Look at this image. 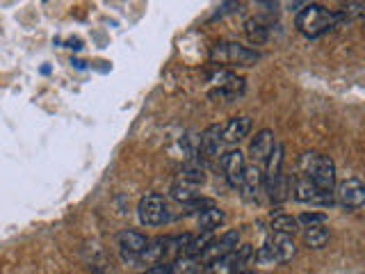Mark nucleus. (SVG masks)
Wrapping results in <instances>:
<instances>
[{
  "mask_svg": "<svg viewBox=\"0 0 365 274\" xmlns=\"http://www.w3.org/2000/svg\"><path fill=\"white\" fill-rule=\"evenodd\" d=\"M237 274H251V272H237Z\"/></svg>",
  "mask_w": 365,
  "mask_h": 274,
  "instance_id": "28",
  "label": "nucleus"
},
{
  "mask_svg": "<svg viewBox=\"0 0 365 274\" xmlns=\"http://www.w3.org/2000/svg\"><path fill=\"white\" fill-rule=\"evenodd\" d=\"M178 181H182V183H190V186L197 188L199 183H203V181H205L203 167H199L197 163H192V165H187V167H182V169H180V176H178Z\"/></svg>",
  "mask_w": 365,
  "mask_h": 274,
  "instance_id": "24",
  "label": "nucleus"
},
{
  "mask_svg": "<svg viewBox=\"0 0 365 274\" xmlns=\"http://www.w3.org/2000/svg\"><path fill=\"white\" fill-rule=\"evenodd\" d=\"M340 21H345L340 11H329L322 5H304V9L294 19V26L304 37L315 39L327 34L329 30H334Z\"/></svg>",
  "mask_w": 365,
  "mask_h": 274,
  "instance_id": "1",
  "label": "nucleus"
},
{
  "mask_svg": "<svg viewBox=\"0 0 365 274\" xmlns=\"http://www.w3.org/2000/svg\"><path fill=\"white\" fill-rule=\"evenodd\" d=\"M302 167V176H306L313 183L315 188H319L322 192H331L336 186V165L334 160L324 153H304L299 160Z\"/></svg>",
  "mask_w": 365,
  "mask_h": 274,
  "instance_id": "2",
  "label": "nucleus"
},
{
  "mask_svg": "<svg viewBox=\"0 0 365 274\" xmlns=\"http://www.w3.org/2000/svg\"><path fill=\"white\" fill-rule=\"evenodd\" d=\"M297 228H299V224H297V220H294L292 215H277V217H272V231L292 235Z\"/></svg>",
  "mask_w": 365,
  "mask_h": 274,
  "instance_id": "23",
  "label": "nucleus"
},
{
  "mask_svg": "<svg viewBox=\"0 0 365 274\" xmlns=\"http://www.w3.org/2000/svg\"><path fill=\"white\" fill-rule=\"evenodd\" d=\"M336 199L342 208L347 210H359L363 208L365 203V186L359 181V178H347L342 181L338 190H336Z\"/></svg>",
  "mask_w": 365,
  "mask_h": 274,
  "instance_id": "8",
  "label": "nucleus"
},
{
  "mask_svg": "<svg viewBox=\"0 0 365 274\" xmlns=\"http://www.w3.org/2000/svg\"><path fill=\"white\" fill-rule=\"evenodd\" d=\"M262 190L267 192L269 201L274 203H281L288 199V192H290V181L285 178L281 171L279 174H272V176H262Z\"/></svg>",
  "mask_w": 365,
  "mask_h": 274,
  "instance_id": "15",
  "label": "nucleus"
},
{
  "mask_svg": "<svg viewBox=\"0 0 365 274\" xmlns=\"http://www.w3.org/2000/svg\"><path fill=\"white\" fill-rule=\"evenodd\" d=\"M237 243H240V233L237 231H226L220 238H210V243L205 245V249L199 254V263H201V265H210V263L231 254V251L237 247Z\"/></svg>",
  "mask_w": 365,
  "mask_h": 274,
  "instance_id": "6",
  "label": "nucleus"
},
{
  "mask_svg": "<svg viewBox=\"0 0 365 274\" xmlns=\"http://www.w3.org/2000/svg\"><path fill=\"white\" fill-rule=\"evenodd\" d=\"M274 146H277V140H274V133L272 131H260L254 140H251L249 144V156L251 160H254V165H265L267 163V158L272 156L274 151Z\"/></svg>",
  "mask_w": 365,
  "mask_h": 274,
  "instance_id": "14",
  "label": "nucleus"
},
{
  "mask_svg": "<svg viewBox=\"0 0 365 274\" xmlns=\"http://www.w3.org/2000/svg\"><path fill=\"white\" fill-rule=\"evenodd\" d=\"M171 197H174L176 201H180V203L190 206V203H194V201L199 199V192H197V188H194V186H190V183L176 181L174 186H171Z\"/></svg>",
  "mask_w": 365,
  "mask_h": 274,
  "instance_id": "20",
  "label": "nucleus"
},
{
  "mask_svg": "<svg viewBox=\"0 0 365 274\" xmlns=\"http://www.w3.org/2000/svg\"><path fill=\"white\" fill-rule=\"evenodd\" d=\"M249 131H251L249 117H233V119H228L226 126H222V140L224 144H235L242 140V137H247Z\"/></svg>",
  "mask_w": 365,
  "mask_h": 274,
  "instance_id": "17",
  "label": "nucleus"
},
{
  "mask_svg": "<svg viewBox=\"0 0 365 274\" xmlns=\"http://www.w3.org/2000/svg\"><path fill=\"white\" fill-rule=\"evenodd\" d=\"M251 256V247L245 245V247H235L231 254L210 263V265H205V274H237L240 268L245 265V260Z\"/></svg>",
  "mask_w": 365,
  "mask_h": 274,
  "instance_id": "9",
  "label": "nucleus"
},
{
  "mask_svg": "<svg viewBox=\"0 0 365 274\" xmlns=\"http://www.w3.org/2000/svg\"><path fill=\"white\" fill-rule=\"evenodd\" d=\"M220 167L224 171L228 186L240 188V183H242V174H245V167H247L245 153L240 151V148H231V151H226L224 156H220Z\"/></svg>",
  "mask_w": 365,
  "mask_h": 274,
  "instance_id": "10",
  "label": "nucleus"
},
{
  "mask_svg": "<svg viewBox=\"0 0 365 274\" xmlns=\"http://www.w3.org/2000/svg\"><path fill=\"white\" fill-rule=\"evenodd\" d=\"M140 274H171V270H169L167 263H160V265H153V268H148Z\"/></svg>",
  "mask_w": 365,
  "mask_h": 274,
  "instance_id": "27",
  "label": "nucleus"
},
{
  "mask_svg": "<svg viewBox=\"0 0 365 274\" xmlns=\"http://www.w3.org/2000/svg\"><path fill=\"white\" fill-rule=\"evenodd\" d=\"M327 222V215L324 213H304L299 220H297V224H306L308 226H322Z\"/></svg>",
  "mask_w": 365,
  "mask_h": 274,
  "instance_id": "26",
  "label": "nucleus"
},
{
  "mask_svg": "<svg viewBox=\"0 0 365 274\" xmlns=\"http://www.w3.org/2000/svg\"><path fill=\"white\" fill-rule=\"evenodd\" d=\"M224 220H226V215L220 208H215V206H208V208L199 213V226H201V231H205V233L215 231L217 226L224 224Z\"/></svg>",
  "mask_w": 365,
  "mask_h": 274,
  "instance_id": "18",
  "label": "nucleus"
},
{
  "mask_svg": "<svg viewBox=\"0 0 365 274\" xmlns=\"http://www.w3.org/2000/svg\"><path fill=\"white\" fill-rule=\"evenodd\" d=\"M222 126L220 123H212L208 126L203 133H201V140H199V148H197V153L201 160H215V158H220V151H222Z\"/></svg>",
  "mask_w": 365,
  "mask_h": 274,
  "instance_id": "11",
  "label": "nucleus"
},
{
  "mask_svg": "<svg viewBox=\"0 0 365 274\" xmlns=\"http://www.w3.org/2000/svg\"><path fill=\"white\" fill-rule=\"evenodd\" d=\"M137 215H140V222L144 226H160L169 220V206H167L163 194L151 192V194H146V197L140 199Z\"/></svg>",
  "mask_w": 365,
  "mask_h": 274,
  "instance_id": "5",
  "label": "nucleus"
},
{
  "mask_svg": "<svg viewBox=\"0 0 365 274\" xmlns=\"http://www.w3.org/2000/svg\"><path fill=\"white\" fill-rule=\"evenodd\" d=\"M210 60L220 66H251L260 60V53L235 41H220L212 46Z\"/></svg>",
  "mask_w": 365,
  "mask_h": 274,
  "instance_id": "3",
  "label": "nucleus"
},
{
  "mask_svg": "<svg viewBox=\"0 0 365 274\" xmlns=\"http://www.w3.org/2000/svg\"><path fill=\"white\" fill-rule=\"evenodd\" d=\"M146 235H142L140 231H121L119 238H117V245H119V251H121V258L125 263H137L140 254L146 247Z\"/></svg>",
  "mask_w": 365,
  "mask_h": 274,
  "instance_id": "12",
  "label": "nucleus"
},
{
  "mask_svg": "<svg viewBox=\"0 0 365 274\" xmlns=\"http://www.w3.org/2000/svg\"><path fill=\"white\" fill-rule=\"evenodd\" d=\"M169 270H171V274H199L201 263L194 256H178V258L171 260Z\"/></svg>",
  "mask_w": 365,
  "mask_h": 274,
  "instance_id": "22",
  "label": "nucleus"
},
{
  "mask_svg": "<svg viewBox=\"0 0 365 274\" xmlns=\"http://www.w3.org/2000/svg\"><path fill=\"white\" fill-rule=\"evenodd\" d=\"M245 32L251 44H265L267 37H269V28L267 23H262L260 19H249L245 23Z\"/></svg>",
  "mask_w": 365,
  "mask_h": 274,
  "instance_id": "19",
  "label": "nucleus"
},
{
  "mask_svg": "<svg viewBox=\"0 0 365 274\" xmlns=\"http://www.w3.org/2000/svg\"><path fill=\"white\" fill-rule=\"evenodd\" d=\"M292 194H294L297 201H304V203H319V206L334 203V194L322 192L319 188H315L306 176H297L292 181Z\"/></svg>",
  "mask_w": 365,
  "mask_h": 274,
  "instance_id": "7",
  "label": "nucleus"
},
{
  "mask_svg": "<svg viewBox=\"0 0 365 274\" xmlns=\"http://www.w3.org/2000/svg\"><path fill=\"white\" fill-rule=\"evenodd\" d=\"M240 192H242L245 201L249 203H258L260 199V190H262V171L258 165H247L245 174H242V183H240Z\"/></svg>",
  "mask_w": 365,
  "mask_h": 274,
  "instance_id": "13",
  "label": "nucleus"
},
{
  "mask_svg": "<svg viewBox=\"0 0 365 274\" xmlns=\"http://www.w3.org/2000/svg\"><path fill=\"white\" fill-rule=\"evenodd\" d=\"M304 243L311 249H322L329 243V231L324 228V224L322 226H308L304 231Z\"/></svg>",
  "mask_w": 365,
  "mask_h": 274,
  "instance_id": "21",
  "label": "nucleus"
},
{
  "mask_svg": "<svg viewBox=\"0 0 365 274\" xmlns=\"http://www.w3.org/2000/svg\"><path fill=\"white\" fill-rule=\"evenodd\" d=\"M294 243H292V235H285V233H277L272 231L262 245L256 251V260L262 263V265H274V263H288L294 258Z\"/></svg>",
  "mask_w": 365,
  "mask_h": 274,
  "instance_id": "4",
  "label": "nucleus"
},
{
  "mask_svg": "<svg viewBox=\"0 0 365 274\" xmlns=\"http://www.w3.org/2000/svg\"><path fill=\"white\" fill-rule=\"evenodd\" d=\"M267 174L265 176H272V174H279L281 171V165H283V146L277 142V146H274V151H272V156L267 158Z\"/></svg>",
  "mask_w": 365,
  "mask_h": 274,
  "instance_id": "25",
  "label": "nucleus"
},
{
  "mask_svg": "<svg viewBox=\"0 0 365 274\" xmlns=\"http://www.w3.org/2000/svg\"><path fill=\"white\" fill-rule=\"evenodd\" d=\"M165 256H167V238H153L146 243L137 263L153 268V265H160V263H165Z\"/></svg>",
  "mask_w": 365,
  "mask_h": 274,
  "instance_id": "16",
  "label": "nucleus"
}]
</instances>
